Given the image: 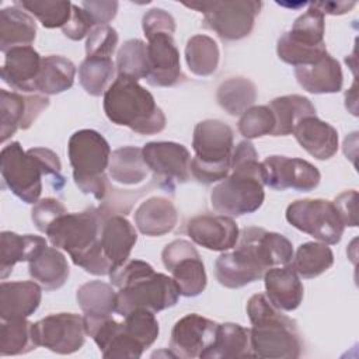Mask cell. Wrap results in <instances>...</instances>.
<instances>
[{
  "label": "cell",
  "instance_id": "obj_1",
  "mask_svg": "<svg viewBox=\"0 0 359 359\" xmlns=\"http://www.w3.org/2000/svg\"><path fill=\"white\" fill-rule=\"evenodd\" d=\"M104 215L88 208L79 213H63L46 229L45 234L53 247L66 251L73 264L95 276L111 273L112 266L101 247Z\"/></svg>",
  "mask_w": 359,
  "mask_h": 359
},
{
  "label": "cell",
  "instance_id": "obj_2",
  "mask_svg": "<svg viewBox=\"0 0 359 359\" xmlns=\"http://www.w3.org/2000/svg\"><path fill=\"white\" fill-rule=\"evenodd\" d=\"M265 199L262 165L258 153L248 140L233 149L231 168L210 192L212 208L226 216H243L258 210Z\"/></svg>",
  "mask_w": 359,
  "mask_h": 359
},
{
  "label": "cell",
  "instance_id": "obj_3",
  "mask_svg": "<svg viewBox=\"0 0 359 359\" xmlns=\"http://www.w3.org/2000/svg\"><path fill=\"white\" fill-rule=\"evenodd\" d=\"M112 286H116V313L125 317L136 309L153 313L177 304L180 290L172 278L156 272L140 259L126 261L109 273Z\"/></svg>",
  "mask_w": 359,
  "mask_h": 359
},
{
  "label": "cell",
  "instance_id": "obj_4",
  "mask_svg": "<svg viewBox=\"0 0 359 359\" xmlns=\"http://www.w3.org/2000/svg\"><path fill=\"white\" fill-rule=\"evenodd\" d=\"M59 156L45 147H32L27 151L18 142L4 146L0 153V172L4 185L22 202L35 205L42 194V177H52L53 187L62 189Z\"/></svg>",
  "mask_w": 359,
  "mask_h": 359
},
{
  "label": "cell",
  "instance_id": "obj_5",
  "mask_svg": "<svg viewBox=\"0 0 359 359\" xmlns=\"http://www.w3.org/2000/svg\"><path fill=\"white\" fill-rule=\"evenodd\" d=\"M247 314L252 324L250 342L252 358L296 359L302 353V341L296 323L275 309L265 294H252L247 302Z\"/></svg>",
  "mask_w": 359,
  "mask_h": 359
},
{
  "label": "cell",
  "instance_id": "obj_6",
  "mask_svg": "<svg viewBox=\"0 0 359 359\" xmlns=\"http://www.w3.org/2000/svg\"><path fill=\"white\" fill-rule=\"evenodd\" d=\"M104 112L118 125L139 135H156L165 128V115L154 97L137 80L116 76L104 93Z\"/></svg>",
  "mask_w": 359,
  "mask_h": 359
},
{
  "label": "cell",
  "instance_id": "obj_7",
  "mask_svg": "<svg viewBox=\"0 0 359 359\" xmlns=\"http://www.w3.org/2000/svg\"><path fill=\"white\" fill-rule=\"evenodd\" d=\"M233 129L219 119H205L196 123L192 136L195 157L189 163V172L202 184L224 180L231 168L234 149Z\"/></svg>",
  "mask_w": 359,
  "mask_h": 359
},
{
  "label": "cell",
  "instance_id": "obj_8",
  "mask_svg": "<svg viewBox=\"0 0 359 359\" xmlns=\"http://www.w3.org/2000/svg\"><path fill=\"white\" fill-rule=\"evenodd\" d=\"M111 147L105 137L94 129L74 132L67 143V156L77 188L102 201L108 192L105 171L109 165Z\"/></svg>",
  "mask_w": 359,
  "mask_h": 359
},
{
  "label": "cell",
  "instance_id": "obj_9",
  "mask_svg": "<svg viewBox=\"0 0 359 359\" xmlns=\"http://www.w3.org/2000/svg\"><path fill=\"white\" fill-rule=\"evenodd\" d=\"M324 32V14L310 3L306 13L297 17L292 28L278 39V57L294 67L318 62L328 53Z\"/></svg>",
  "mask_w": 359,
  "mask_h": 359
},
{
  "label": "cell",
  "instance_id": "obj_10",
  "mask_svg": "<svg viewBox=\"0 0 359 359\" xmlns=\"http://www.w3.org/2000/svg\"><path fill=\"white\" fill-rule=\"evenodd\" d=\"M203 14V27L226 41H238L250 35L262 3L257 0H224L184 3Z\"/></svg>",
  "mask_w": 359,
  "mask_h": 359
},
{
  "label": "cell",
  "instance_id": "obj_11",
  "mask_svg": "<svg viewBox=\"0 0 359 359\" xmlns=\"http://www.w3.org/2000/svg\"><path fill=\"white\" fill-rule=\"evenodd\" d=\"M286 220L297 230L324 244L341 241L345 226L334 202L327 199H299L286 209Z\"/></svg>",
  "mask_w": 359,
  "mask_h": 359
},
{
  "label": "cell",
  "instance_id": "obj_12",
  "mask_svg": "<svg viewBox=\"0 0 359 359\" xmlns=\"http://www.w3.org/2000/svg\"><path fill=\"white\" fill-rule=\"evenodd\" d=\"M31 331L36 346L48 348L59 355L77 352L87 335L84 317L74 313L49 314L32 323Z\"/></svg>",
  "mask_w": 359,
  "mask_h": 359
},
{
  "label": "cell",
  "instance_id": "obj_13",
  "mask_svg": "<svg viewBox=\"0 0 359 359\" xmlns=\"http://www.w3.org/2000/svg\"><path fill=\"white\" fill-rule=\"evenodd\" d=\"M161 259L172 275L180 294L195 297L201 294L208 283V276L202 258L194 244L188 240H174L161 252Z\"/></svg>",
  "mask_w": 359,
  "mask_h": 359
},
{
  "label": "cell",
  "instance_id": "obj_14",
  "mask_svg": "<svg viewBox=\"0 0 359 359\" xmlns=\"http://www.w3.org/2000/svg\"><path fill=\"white\" fill-rule=\"evenodd\" d=\"M143 158L158 185L170 192L189 178L191 156L184 144L175 142H149L142 147Z\"/></svg>",
  "mask_w": 359,
  "mask_h": 359
},
{
  "label": "cell",
  "instance_id": "obj_15",
  "mask_svg": "<svg viewBox=\"0 0 359 359\" xmlns=\"http://www.w3.org/2000/svg\"><path fill=\"white\" fill-rule=\"evenodd\" d=\"M264 185L285 191L287 188L309 192L318 187L321 174L311 163L286 156H269L262 163Z\"/></svg>",
  "mask_w": 359,
  "mask_h": 359
},
{
  "label": "cell",
  "instance_id": "obj_16",
  "mask_svg": "<svg viewBox=\"0 0 359 359\" xmlns=\"http://www.w3.org/2000/svg\"><path fill=\"white\" fill-rule=\"evenodd\" d=\"M217 324L206 317L191 313L181 317L172 327L170 351L174 358L194 359L210 346Z\"/></svg>",
  "mask_w": 359,
  "mask_h": 359
},
{
  "label": "cell",
  "instance_id": "obj_17",
  "mask_svg": "<svg viewBox=\"0 0 359 359\" xmlns=\"http://www.w3.org/2000/svg\"><path fill=\"white\" fill-rule=\"evenodd\" d=\"M48 107L49 98L46 95H24L14 91L0 90L1 143H6L18 129H28Z\"/></svg>",
  "mask_w": 359,
  "mask_h": 359
},
{
  "label": "cell",
  "instance_id": "obj_18",
  "mask_svg": "<svg viewBox=\"0 0 359 359\" xmlns=\"http://www.w3.org/2000/svg\"><path fill=\"white\" fill-rule=\"evenodd\" d=\"M149 76L147 83L153 87H172L181 79L180 52L172 34L157 32L147 36Z\"/></svg>",
  "mask_w": 359,
  "mask_h": 359
},
{
  "label": "cell",
  "instance_id": "obj_19",
  "mask_svg": "<svg viewBox=\"0 0 359 359\" xmlns=\"http://www.w3.org/2000/svg\"><path fill=\"white\" fill-rule=\"evenodd\" d=\"M187 233L195 244L222 252L236 247L240 236L237 223L226 215L195 216L188 220Z\"/></svg>",
  "mask_w": 359,
  "mask_h": 359
},
{
  "label": "cell",
  "instance_id": "obj_20",
  "mask_svg": "<svg viewBox=\"0 0 359 359\" xmlns=\"http://www.w3.org/2000/svg\"><path fill=\"white\" fill-rule=\"evenodd\" d=\"M237 243L250 248L266 271L290 264L294 254L292 243L283 234L268 231L262 227H244Z\"/></svg>",
  "mask_w": 359,
  "mask_h": 359
},
{
  "label": "cell",
  "instance_id": "obj_21",
  "mask_svg": "<svg viewBox=\"0 0 359 359\" xmlns=\"http://www.w3.org/2000/svg\"><path fill=\"white\" fill-rule=\"evenodd\" d=\"M265 268L258 262L250 250L237 244L230 252H223L215 262L217 282L229 289H238L265 275Z\"/></svg>",
  "mask_w": 359,
  "mask_h": 359
},
{
  "label": "cell",
  "instance_id": "obj_22",
  "mask_svg": "<svg viewBox=\"0 0 359 359\" xmlns=\"http://www.w3.org/2000/svg\"><path fill=\"white\" fill-rule=\"evenodd\" d=\"M41 67L42 57L32 46H17L4 53L1 79L14 90L34 93Z\"/></svg>",
  "mask_w": 359,
  "mask_h": 359
},
{
  "label": "cell",
  "instance_id": "obj_23",
  "mask_svg": "<svg viewBox=\"0 0 359 359\" xmlns=\"http://www.w3.org/2000/svg\"><path fill=\"white\" fill-rule=\"evenodd\" d=\"M266 299L280 311L296 310L303 300V283L292 264L273 266L264 275Z\"/></svg>",
  "mask_w": 359,
  "mask_h": 359
},
{
  "label": "cell",
  "instance_id": "obj_24",
  "mask_svg": "<svg viewBox=\"0 0 359 359\" xmlns=\"http://www.w3.org/2000/svg\"><path fill=\"white\" fill-rule=\"evenodd\" d=\"M101 247L112 271L123 265L137 241V233L130 222L121 215L104 217L101 226ZM111 271V272H112Z\"/></svg>",
  "mask_w": 359,
  "mask_h": 359
},
{
  "label": "cell",
  "instance_id": "obj_25",
  "mask_svg": "<svg viewBox=\"0 0 359 359\" xmlns=\"http://www.w3.org/2000/svg\"><path fill=\"white\" fill-rule=\"evenodd\" d=\"M292 135L297 143L317 160H328L338 151L337 129L328 122L318 119L316 115L299 121Z\"/></svg>",
  "mask_w": 359,
  "mask_h": 359
},
{
  "label": "cell",
  "instance_id": "obj_26",
  "mask_svg": "<svg viewBox=\"0 0 359 359\" xmlns=\"http://www.w3.org/2000/svg\"><path fill=\"white\" fill-rule=\"evenodd\" d=\"M42 289L36 282L18 280L0 285V317L3 320L28 318L41 304Z\"/></svg>",
  "mask_w": 359,
  "mask_h": 359
},
{
  "label": "cell",
  "instance_id": "obj_27",
  "mask_svg": "<svg viewBox=\"0 0 359 359\" xmlns=\"http://www.w3.org/2000/svg\"><path fill=\"white\" fill-rule=\"evenodd\" d=\"M294 76L303 90L311 94L338 93L344 83L341 65L330 53L313 65L294 67Z\"/></svg>",
  "mask_w": 359,
  "mask_h": 359
},
{
  "label": "cell",
  "instance_id": "obj_28",
  "mask_svg": "<svg viewBox=\"0 0 359 359\" xmlns=\"http://www.w3.org/2000/svg\"><path fill=\"white\" fill-rule=\"evenodd\" d=\"M178 212L174 203L164 196H151L142 202L135 212L137 230L149 237H160L174 230Z\"/></svg>",
  "mask_w": 359,
  "mask_h": 359
},
{
  "label": "cell",
  "instance_id": "obj_29",
  "mask_svg": "<svg viewBox=\"0 0 359 359\" xmlns=\"http://www.w3.org/2000/svg\"><path fill=\"white\" fill-rule=\"evenodd\" d=\"M252 358L250 330L234 323L217 324L216 335L209 348L199 358L202 359H234Z\"/></svg>",
  "mask_w": 359,
  "mask_h": 359
},
{
  "label": "cell",
  "instance_id": "obj_30",
  "mask_svg": "<svg viewBox=\"0 0 359 359\" xmlns=\"http://www.w3.org/2000/svg\"><path fill=\"white\" fill-rule=\"evenodd\" d=\"M46 245V240L41 236L3 231L0 234V278L4 280L17 262H29Z\"/></svg>",
  "mask_w": 359,
  "mask_h": 359
},
{
  "label": "cell",
  "instance_id": "obj_31",
  "mask_svg": "<svg viewBox=\"0 0 359 359\" xmlns=\"http://www.w3.org/2000/svg\"><path fill=\"white\" fill-rule=\"evenodd\" d=\"M36 35L35 20L17 6L0 11V50L8 52L17 46H31Z\"/></svg>",
  "mask_w": 359,
  "mask_h": 359
},
{
  "label": "cell",
  "instance_id": "obj_32",
  "mask_svg": "<svg viewBox=\"0 0 359 359\" xmlns=\"http://www.w3.org/2000/svg\"><path fill=\"white\" fill-rule=\"evenodd\" d=\"M28 271L45 290L60 289L70 273L66 257L59 248L48 245L28 262Z\"/></svg>",
  "mask_w": 359,
  "mask_h": 359
},
{
  "label": "cell",
  "instance_id": "obj_33",
  "mask_svg": "<svg viewBox=\"0 0 359 359\" xmlns=\"http://www.w3.org/2000/svg\"><path fill=\"white\" fill-rule=\"evenodd\" d=\"M149 171L140 147L125 146L111 153L108 174L121 185H137L146 180Z\"/></svg>",
  "mask_w": 359,
  "mask_h": 359
},
{
  "label": "cell",
  "instance_id": "obj_34",
  "mask_svg": "<svg viewBox=\"0 0 359 359\" xmlns=\"http://www.w3.org/2000/svg\"><path fill=\"white\" fill-rule=\"evenodd\" d=\"M269 108L275 116V130L272 136H287L292 135L299 121L306 116L316 115V108L307 97L299 94L282 95L273 98Z\"/></svg>",
  "mask_w": 359,
  "mask_h": 359
},
{
  "label": "cell",
  "instance_id": "obj_35",
  "mask_svg": "<svg viewBox=\"0 0 359 359\" xmlns=\"http://www.w3.org/2000/svg\"><path fill=\"white\" fill-rule=\"evenodd\" d=\"M76 299L86 318H104L116 313V292L109 283L87 282L77 289Z\"/></svg>",
  "mask_w": 359,
  "mask_h": 359
},
{
  "label": "cell",
  "instance_id": "obj_36",
  "mask_svg": "<svg viewBox=\"0 0 359 359\" xmlns=\"http://www.w3.org/2000/svg\"><path fill=\"white\" fill-rule=\"evenodd\" d=\"M74 76L76 66L72 60L59 55L45 56L36 80V91L43 95L60 94L73 86Z\"/></svg>",
  "mask_w": 359,
  "mask_h": 359
},
{
  "label": "cell",
  "instance_id": "obj_37",
  "mask_svg": "<svg viewBox=\"0 0 359 359\" xmlns=\"http://www.w3.org/2000/svg\"><path fill=\"white\" fill-rule=\"evenodd\" d=\"M220 50L216 41L208 35H194L185 46V60L188 69L201 77L212 76L219 66Z\"/></svg>",
  "mask_w": 359,
  "mask_h": 359
},
{
  "label": "cell",
  "instance_id": "obj_38",
  "mask_svg": "<svg viewBox=\"0 0 359 359\" xmlns=\"http://www.w3.org/2000/svg\"><path fill=\"white\" fill-rule=\"evenodd\" d=\"M334 264V254L324 243L309 241L302 244L293 254L292 265L299 276L313 279L324 273Z\"/></svg>",
  "mask_w": 359,
  "mask_h": 359
},
{
  "label": "cell",
  "instance_id": "obj_39",
  "mask_svg": "<svg viewBox=\"0 0 359 359\" xmlns=\"http://www.w3.org/2000/svg\"><path fill=\"white\" fill-rule=\"evenodd\" d=\"M257 98V88L252 81L244 77H231L223 81L216 91L219 105L230 115H241L252 107Z\"/></svg>",
  "mask_w": 359,
  "mask_h": 359
},
{
  "label": "cell",
  "instance_id": "obj_40",
  "mask_svg": "<svg viewBox=\"0 0 359 359\" xmlns=\"http://www.w3.org/2000/svg\"><path fill=\"white\" fill-rule=\"evenodd\" d=\"M32 323L27 318L3 320L0 325V355L14 356L28 353L36 348L32 331Z\"/></svg>",
  "mask_w": 359,
  "mask_h": 359
},
{
  "label": "cell",
  "instance_id": "obj_41",
  "mask_svg": "<svg viewBox=\"0 0 359 359\" xmlns=\"http://www.w3.org/2000/svg\"><path fill=\"white\" fill-rule=\"evenodd\" d=\"M114 73L111 57H86L79 67V81L87 94L100 97L111 86Z\"/></svg>",
  "mask_w": 359,
  "mask_h": 359
},
{
  "label": "cell",
  "instance_id": "obj_42",
  "mask_svg": "<svg viewBox=\"0 0 359 359\" xmlns=\"http://www.w3.org/2000/svg\"><path fill=\"white\" fill-rule=\"evenodd\" d=\"M149 69L147 43L137 38L123 42L116 55L118 76H126L139 81L140 79H147Z\"/></svg>",
  "mask_w": 359,
  "mask_h": 359
},
{
  "label": "cell",
  "instance_id": "obj_43",
  "mask_svg": "<svg viewBox=\"0 0 359 359\" xmlns=\"http://www.w3.org/2000/svg\"><path fill=\"white\" fill-rule=\"evenodd\" d=\"M15 6H21L25 11H29L45 28H63L72 15L70 1H32L22 0L15 1Z\"/></svg>",
  "mask_w": 359,
  "mask_h": 359
},
{
  "label": "cell",
  "instance_id": "obj_44",
  "mask_svg": "<svg viewBox=\"0 0 359 359\" xmlns=\"http://www.w3.org/2000/svg\"><path fill=\"white\" fill-rule=\"evenodd\" d=\"M123 325L126 332L144 349L154 344L160 331L154 313L146 309H136L128 313L125 316Z\"/></svg>",
  "mask_w": 359,
  "mask_h": 359
},
{
  "label": "cell",
  "instance_id": "obj_45",
  "mask_svg": "<svg viewBox=\"0 0 359 359\" xmlns=\"http://www.w3.org/2000/svg\"><path fill=\"white\" fill-rule=\"evenodd\" d=\"M275 125V116L269 105H252L241 114L238 130L245 139H257L273 135Z\"/></svg>",
  "mask_w": 359,
  "mask_h": 359
},
{
  "label": "cell",
  "instance_id": "obj_46",
  "mask_svg": "<svg viewBox=\"0 0 359 359\" xmlns=\"http://www.w3.org/2000/svg\"><path fill=\"white\" fill-rule=\"evenodd\" d=\"M116 45V29L111 25H98L87 36L86 57H111Z\"/></svg>",
  "mask_w": 359,
  "mask_h": 359
},
{
  "label": "cell",
  "instance_id": "obj_47",
  "mask_svg": "<svg viewBox=\"0 0 359 359\" xmlns=\"http://www.w3.org/2000/svg\"><path fill=\"white\" fill-rule=\"evenodd\" d=\"M66 208L63 206V203L55 198H43L39 199L32 210H31V219L35 224V227L45 234L46 229L50 226V223L59 217L60 215L66 213Z\"/></svg>",
  "mask_w": 359,
  "mask_h": 359
},
{
  "label": "cell",
  "instance_id": "obj_48",
  "mask_svg": "<svg viewBox=\"0 0 359 359\" xmlns=\"http://www.w3.org/2000/svg\"><path fill=\"white\" fill-rule=\"evenodd\" d=\"M95 28V24L90 14L79 4L72 6V15L67 24L62 28L63 34L72 41H80Z\"/></svg>",
  "mask_w": 359,
  "mask_h": 359
},
{
  "label": "cell",
  "instance_id": "obj_49",
  "mask_svg": "<svg viewBox=\"0 0 359 359\" xmlns=\"http://www.w3.org/2000/svg\"><path fill=\"white\" fill-rule=\"evenodd\" d=\"M142 27L146 38L157 32H168L174 35L175 20L163 8H151L143 15Z\"/></svg>",
  "mask_w": 359,
  "mask_h": 359
},
{
  "label": "cell",
  "instance_id": "obj_50",
  "mask_svg": "<svg viewBox=\"0 0 359 359\" xmlns=\"http://www.w3.org/2000/svg\"><path fill=\"white\" fill-rule=\"evenodd\" d=\"M334 205L338 210V215L344 223V226L356 227V202H358V192L356 191H345L339 194L334 201Z\"/></svg>",
  "mask_w": 359,
  "mask_h": 359
},
{
  "label": "cell",
  "instance_id": "obj_51",
  "mask_svg": "<svg viewBox=\"0 0 359 359\" xmlns=\"http://www.w3.org/2000/svg\"><path fill=\"white\" fill-rule=\"evenodd\" d=\"M80 6L90 14L95 27L108 25L118 10V1H83Z\"/></svg>",
  "mask_w": 359,
  "mask_h": 359
},
{
  "label": "cell",
  "instance_id": "obj_52",
  "mask_svg": "<svg viewBox=\"0 0 359 359\" xmlns=\"http://www.w3.org/2000/svg\"><path fill=\"white\" fill-rule=\"evenodd\" d=\"M311 4L323 14L341 15L349 13L356 6V1H314Z\"/></svg>",
  "mask_w": 359,
  "mask_h": 359
}]
</instances>
